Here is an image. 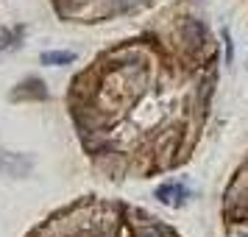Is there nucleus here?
I'll list each match as a JSON object with an SVG mask.
<instances>
[{"label":"nucleus","mask_w":248,"mask_h":237,"mask_svg":"<svg viewBox=\"0 0 248 237\" xmlns=\"http://www.w3.org/2000/svg\"><path fill=\"white\" fill-rule=\"evenodd\" d=\"M223 39H226V62L232 64V59H234V45H232V34L223 31Z\"/></svg>","instance_id":"nucleus-3"},{"label":"nucleus","mask_w":248,"mask_h":237,"mask_svg":"<svg viewBox=\"0 0 248 237\" xmlns=\"http://www.w3.org/2000/svg\"><path fill=\"white\" fill-rule=\"evenodd\" d=\"M73 62H76V53L73 50H47V53H42V64H50V67L73 64Z\"/></svg>","instance_id":"nucleus-2"},{"label":"nucleus","mask_w":248,"mask_h":237,"mask_svg":"<svg viewBox=\"0 0 248 237\" xmlns=\"http://www.w3.org/2000/svg\"><path fill=\"white\" fill-rule=\"evenodd\" d=\"M187 195H190V190L184 187V184H176V181H170V184H162L156 190V198L162 204H173V206H179V204L187 201Z\"/></svg>","instance_id":"nucleus-1"}]
</instances>
